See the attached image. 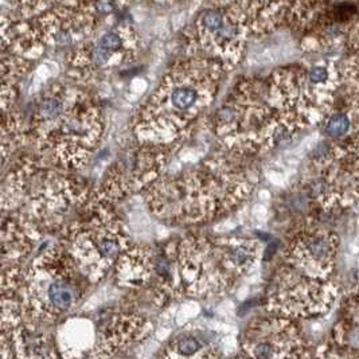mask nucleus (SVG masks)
Listing matches in <instances>:
<instances>
[{
    "instance_id": "obj_7",
    "label": "nucleus",
    "mask_w": 359,
    "mask_h": 359,
    "mask_svg": "<svg viewBox=\"0 0 359 359\" xmlns=\"http://www.w3.org/2000/svg\"><path fill=\"white\" fill-rule=\"evenodd\" d=\"M82 276L60 238L45 244L22 275L13 292L25 315L42 323H53L72 310L82 294ZM88 281V280H86Z\"/></svg>"
},
{
    "instance_id": "obj_5",
    "label": "nucleus",
    "mask_w": 359,
    "mask_h": 359,
    "mask_svg": "<svg viewBox=\"0 0 359 359\" xmlns=\"http://www.w3.org/2000/svg\"><path fill=\"white\" fill-rule=\"evenodd\" d=\"M172 262L174 299L212 297L226 292L262 256L256 240L189 236L167 245Z\"/></svg>"
},
{
    "instance_id": "obj_16",
    "label": "nucleus",
    "mask_w": 359,
    "mask_h": 359,
    "mask_svg": "<svg viewBox=\"0 0 359 359\" xmlns=\"http://www.w3.org/2000/svg\"><path fill=\"white\" fill-rule=\"evenodd\" d=\"M338 238L334 234L309 230L297 234L285 253L287 265L311 278H326L332 269Z\"/></svg>"
},
{
    "instance_id": "obj_11",
    "label": "nucleus",
    "mask_w": 359,
    "mask_h": 359,
    "mask_svg": "<svg viewBox=\"0 0 359 359\" xmlns=\"http://www.w3.org/2000/svg\"><path fill=\"white\" fill-rule=\"evenodd\" d=\"M140 35L130 22H117L105 32L67 53L69 77L77 85L97 81L98 76L135 60Z\"/></svg>"
},
{
    "instance_id": "obj_15",
    "label": "nucleus",
    "mask_w": 359,
    "mask_h": 359,
    "mask_svg": "<svg viewBox=\"0 0 359 359\" xmlns=\"http://www.w3.org/2000/svg\"><path fill=\"white\" fill-rule=\"evenodd\" d=\"M271 313L246 327L241 342L244 354L265 359L307 357L306 341L292 318Z\"/></svg>"
},
{
    "instance_id": "obj_14",
    "label": "nucleus",
    "mask_w": 359,
    "mask_h": 359,
    "mask_svg": "<svg viewBox=\"0 0 359 359\" xmlns=\"http://www.w3.org/2000/svg\"><path fill=\"white\" fill-rule=\"evenodd\" d=\"M334 297V288L325 278H311L287 265L273 281L268 311L288 318H310L328 310Z\"/></svg>"
},
{
    "instance_id": "obj_17",
    "label": "nucleus",
    "mask_w": 359,
    "mask_h": 359,
    "mask_svg": "<svg viewBox=\"0 0 359 359\" xmlns=\"http://www.w3.org/2000/svg\"><path fill=\"white\" fill-rule=\"evenodd\" d=\"M152 330V325L136 313H114L97 328L95 344L89 358L112 357L120 350H126L133 343L144 339Z\"/></svg>"
},
{
    "instance_id": "obj_3",
    "label": "nucleus",
    "mask_w": 359,
    "mask_h": 359,
    "mask_svg": "<svg viewBox=\"0 0 359 359\" xmlns=\"http://www.w3.org/2000/svg\"><path fill=\"white\" fill-rule=\"evenodd\" d=\"M104 124L97 104L77 85L54 82L35 102L29 136L39 155L67 171L80 170L97 149Z\"/></svg>"
},
{
    "instance_id": "obj_18",
    "label": "nucleus",
    "mask_w": 359,
    "mask_h": 359,
    "mask_svg": "<svg viewBox=\"0 0 359 359\" xmlns=\"http://www.w3.org/2000/svg\"><path fill=\"white\" fill-rule=\"evenodd\" d=\"M210 4L233 11L252 36L259 38L275 33L285 22L288 0H210Z\"/></svg>"
},
{
    "instance_id": "obj_12",
    "label": "nucleus",
    "mask_w": 359,
    "mask_h": 359,
    "mask_svg": "<svg viewBox=\"0 0 359 359\" xmlns=\"http://www.w3.org/2000/svg\"><path fill=\"white\" fill-rule=\"evenodd\" d=\"M252 34L233 11L212 6L199 13L189 36V55L212 58L228 67L238 65Z\"/></svg>"
},
{
    "instance_id": "obj_22",
    "label": "nucleus",
    "mask_w": 359,
    "mask_h": 359,
    "mask_svg": "<svg viewBox=\"0 0 359 359\" xmlns=\"http://www.w3.org/2000/svg\"><path fill=\"white\" fill-rule=\"evenodd\" d=\"M341 80L346 85L350 100L359 101V49L354 50V54L343 62Z\"/></svg>"
},
{
    "instance_id": "obj_19",
    "label": "nucleus",
    "mask_w": 359,
    "mask_h": 359,
    "mask_svg": "<svg viewBox=\"0 0 359 359\" xmlns=\"http://www.w3.org/2000/svg\"><path fill=\"white\" fill-rule=\"evenodd\" d=\"M158 252L144 245H131L114 266L117 283L128 288H151L156 275Z\"/></svg>"
},
{
    "instance_id": "obj_8",
    "label": "nucleus",
    "mask_w": 359,
    "mask_h": 359,
    "mask_svg": "<svg viewBox=\"0 0 359 359\" xmlns=\"http://www.w3.org/2000/svg\"><path fill=\"white\" fill-rule=\"evenodd\" d=\"M341 81L337 67L328 61L281 67L268 81V98L283 124L294 133L330 114Z\"/></svg>"
},
{
    "instance_id": "obj_9",
    "label": "nucleus",
    "mask_w": 359,
    "mask_h": 359,
    "mask_svg": "<svg viewBox=\"0 0 359 359\" xmlns=\"http://www.w3.org/2000/svg\"><path fill=\"white\" fill-rule=\"evenodd\" d=\"M58 238L89 283L105 278L131 246L130 236L112 205L104 202L90 206Z\"/></svg>"
},
{
    "instance_id": "obj_6",
    "label": "nucleus",
    "mask_w": 359,
    "mask_h": 359,
    "mask_svg": "<svg viewBox=\"0 0 359 359\" xmlns=\"http://www.w3.org/2000/svg\"><path fill=\"white\" fill-rule=\"evenodd\" d=\"M222 149L253 156L291 136L268 98V83L257 79L238 82L214 117Z\"/></svg>"
},
{
    "instance_id": "obj_20",
    "label": "nucleus",
    "mask_w": 359,
    "mask_h": 359,
    "mask_svg": "<svg viewBox=\"0 0 359 359\" xmlns=\"http://www.w3.org/2000/svg\"><path fill=\"white\" fill-rule=\"evenodd\" d=\"M218 355L212 343L198 338L194 334H184L174 338L162 354L165 358H212Z\"/></svg>"
},
{
    "instance_id": "obj_2",
    "label": "nucleus",
    "mask_w": 359,
    "mask_h": 359,
    "mask_svg": "<svg viewBox=\"0 0 359 359\" xmlns=\"http://www.w3.org/2000/svg\"><path fill=\"white\" fill-rule=\"evenodd\" d=\"M226 70L224 64L199 55L177 62L136 114L137 142L171 146L186 140L210 108Z\"/></svg>"
},
{
    "instance_id": "obj_1",
    "label": "nucleus",
    "mask_w": 359,
    "mask_h": 359,
    "mask_svg": "<svg viewBox=\"0 0 359 359\" xmlns=\"http://www.w3.org/2000/svg\"><path fill=\"white\" fill-rule=\"evenodd\" d=\"M248 156L222 149L191 170L161 177L144 198L154 217L177 226L209 222L233 212L250 196L257 171Z\"/></svg>"
},
{
    "instance_id": "obj_13",
    "label": "nucleus",
    "mask_w": 359,
    "mask_h": 359,
    "mask_svg": "<svg viewBox=\"0 0 359 359\" xmlns=\"http://www.w3.org/2000/svg\"><path fill=\"white\" fill-rule=\"evenodd\" d=\"M170 156V146L140 143L117 159L107 171L101 184L95 189L100 202H116L144 191L162 177Z\"/></svg>"
},
{
    "instance_id": "obj_23",
    "label": "nucleus",
    "mask_w": 359,
    "mask_h": 359,
    "mask_svg": "<svg viewBox=\"0 0 359 359\" xmlns=\"http://www.w3.org/2000/svg\"><path fill=\"white\" fill-rule=\"evenodd\" d=\"M147 1L155 3V4H162V6H165V4H172V3H175V1H178V0H147Z\"/></svg>"
},
{
    "instance_id": "obj_10",
    "label": "nucleus",
    "mask_w": 359,
    "mask_h": 359,
    "mask_svg": "<svg viewBox=\"0 0 359 359\" xmlns=\"http://www.w3.org/2000/svg\"><path fill=\"white\" fill-rule=\"evenodd\" d=\"M285 22L307 50L359 49V0H288Z\"/></svg>"
},
{
    "instance_id": "obj_21",
    "label": "nucleus",
    "mask_w": 359,
    "mask_h": 359,
    "mask_svg": "<svg viewBox=\"0 0 359 359\" xmlns=\"http://www.w3.org/2000/svg\"><path fill=\"white\" fill-rule=\"evenodd\" d=\"M11 7L18 17L34 19L60 6L64 0H10Z\"/></svg>"
},
{
    "instance_id": "obj_4",
    "label": "nucleus",
    "mask_w": 359,
    "mask_h": 359,
    "mask_svg": "<svg viewBox=\"0 0 359 359\" xmlns=\"http://www.w3.org/2000/svg\"><path fill=\"white\" fill-rule=\"evenodd\" d=\"M41 156H23L3 182V212H19L46 233H60L100 202L95 189Z\"/></svg>"
}]
</instances>
